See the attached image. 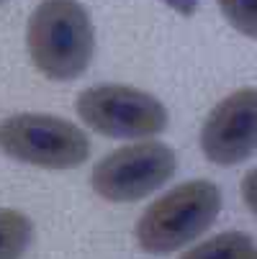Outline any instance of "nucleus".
I'll return each instance as SVG.
<instances>
[{"instance_id": "obj_1", "label": "nucleus", "mask_w": 257, "mask_h": 259, "mask_svg": "<svg viewBox=\"0 0 257 259\" xmlns=\"http://www.w3.org/2000/svg\"><path fill=\"white\" fill-rule=\"evenodd\" d=\"M26 47L44 77L67 82L88 69L95 52V31L78 0H42L28 16Z\"/></svg>"}, {"instance_id": "obj_2", "label": "nucleus", "mask_w": 257, "mask_h": 259, "mask_svg": "<svg viewBox=\"0 0 257 259\" xmlns=\"http://www.w3.org/2000/svg\"><path fill=\"white\" fill-rule=\"evenodd\" d=\"M222 190L211 180H188L160 195L136 221V244L146 254H172L213 226Z\"/></svg>"}, {"instance_id": "obj_3", "label": "nucleus", "mask_w": 257, "mask_h": 259, "mask_svg": "<svg viewBox=\"0 0 257 259\" xmlns=\"http://www.w3.org/2000/svg\"><path fill=\"white\" fill-rule=\"evenodd\" d=\"M0 152L42 169H75L90 157V139L67 118L16 113L0 121Z\"/></svg>"}, {"instance_id": "obj_4", "label": "nucleus", "mask_w": 257, "mask_h": 259, "mask_svg": "<svg viewBox=\"0 0 257 259\" xmlns=\"http://www.w3.org/2000/svg\"><path fill=\"white\" fill-rule=\"evenodd\" d=\"M78 116L93 131L111 139H146L167 128V108L131 85H93L75 100Z\"/></svg>"}, {"instance_id": "obj_5", "label": "nucleus", "mask_w": 257, "mask_h": 259, "mask_svg": "<svg viewBox=\"0 0 257 259\" xmlns=\"http://www.w3.org/2000/svg\"><path fill=\"white\" fill-rule=\"evenodd\" d=\"M177 157L162 141H134L105 154L90 175L93 190L111 203H134L175 175Z\"/></svg>"}, {"instance_id": "obj_6", "label": "nucleus", "mask_w": 257, "mask_h": 259, "mask_svg": "<svg viewBox=\"0 0 257 259\" xmlns=\"http://www.w3.org/2000/svg\"><path fill=\"white\" fill-rule=\"evenodd\" d=\"M208 162L234 167L257 152V88H242L216 103L201 128Z\"/></svg>"}, {"instance_id": "obj_7", "label": "nucleus", "mask_w": 257, "mask_h": 259, "mask_svg": "<svg viewBox=\"0 0 257 259\" xmlns=\"http://www.w3.org/2000/svg\"><path fill=\"white\" fill-rule=\"evenodd\" d=\"M33 239L31 218L13 208H0V259H21Z\"/></svg>"}, {"instance_id": "obj_8", "label": "nucleus", "mask_w": 257, "mask_h": 259, "mask_svg": "<svg viewBox=\"0 0 257 259\" xmlns=\"http://www.w3.org/2000/svg\"><path fill=\"white\" fill-rule=\"evenodd\" d=\"M254 251L252 239L242 231H224L218 236H211L193 246L191 251L180 254V259H249Z\"/></svg>"}, {"instance_id": "obj_9", "label": "nucleus", "mask_w": 257, "mask_h": 259, "mask_svg": "<svg viewBox=\"0 0 257 259\" xmlns=\"http://www.w3.org/2000/svg\"><path fill=\"white\" fill-rule=\"evenodd\" d=\"M224 18L244 36L257 39V0H216Z\"/></svg>"}, {"instance_id": "obj_10", "label": "nucleus", "mask_w": 257, "mask_h": 259, "mask_svg": "<svg viewBox=\"0 0 257 259\" xmlns=\"http://www.w3.org/2000/svg\"><path fill=\"white\" fill-rule=\"evenodd\" d=\"M239 190H242V200H244V205L257 215V167L249 169V172L242 177Z\"/></svg>"}, {"instance_id": "obj_11", "label": "nucleus", "mask_w": 257, "mask_h": 259, "mask_svg": "<svg viewBox=\"0 0 257 259\" xmlns=\"http://www.w3.org/2000/svg\"><path fill=\"white\" fill-rule=\"evenodd\" d=\"M167 6H172L177 13H193L196 8V0H165Z\"/></svg>"}, {"instance_id": "obj_12", "label": "nucleus", "mask_w": 257, "mask_h": 259, "mask_svg": "<svg viewBox=\"0 0 257 259\" xmlns=\"http://www.w3.org/2000/svg\"><path fill=\"white\" fill-rule=\"evenodd\" d=\"M249 259H257V249H254V251H252V254H249Z\"/></svg>"}, {"instance_id": "obj_13", "label": "nucleus", "mask_w": 257, "mask_h": 259, "mask_svg": "<svg viewBox=\"0 0 257 259\" xmlns=\"http://www.w3.org/2000/svg\"><path fill=\"white\" fill-rule=\"evenodd\" d=\"M3 3H8V0H0V6H3Z\"/></svg>"}]
</instances>
